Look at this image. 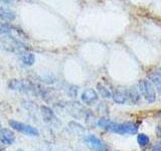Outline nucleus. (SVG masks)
<instances>
[{
    "mask_svg": "<svg viewBox=\"0 0 161 151\" xmlns=\"http://www.w3.org/2000/svg\"><path fill=\"white\" fill-rule=\"evenodd\" d=\"M108 130L112 131L114 133H118V134H136L137 133L138 127L133 123H122V124H118V123H113L110 122L108 126Z\"/></svg>",
    "mask_w": 161,
    "mask_h": 151,
    "instance_id": "obj_1",
    "label": "nucleus"
},
{
    "mask_svg": "<svg viewBox=\"0 0 161 151\" xmlns=\"http://www.w3.org/2000/svg\"><path fill=\"white\" fill-rule=\"evenodd\" d=\"M139 90L148 103H153L156 100V93L153 85L147 80H141L139 82Z\"/></svg>",
    "mask_w": 161,
    "mask_h": 151,
    "instance_id": "obj_2",
    "label": "nucleus"
},
{
    "mask_svg": "<svg viewBox=\"0 0 161 151\" xmlns=\"http://www.w3.org/2000/svg\"><path fill=\"white\" fill-rule=\"evenodd\" d=\"M9 125L11 126L13 129H15L16 131H18V132H21L25 135H28V136H37L38 135V130L36 128H34L32 126L27 125L25 123H20V122H17V121L10 120Z\"/></svg>",
    "mask_w": 161,
    "mask_h": 151,
    "instance_id": "obj_3",
    "label": "nucleus"
},
{
    "mask_svg": "<svg viewBox=\"0 0 161 151\" xmlns=\"http://www.w3.org/2000/svg\"><path fill=\"white\" fill-rule=\"evenodd\" d=\"M87 144L92 151H103L105 150V145L99 138H97L94 135H89L87 138Z\"/></svg>",
    "mask_w": 161,
    "mask_h": 151,
    "instance_id": "obj_4",
    "label": "nucleus"
},
{
    "mask_svg": "<svg viewBox=\"0 0 161 151\" xmlns=\"http://www.w3.org/2000/svg\"><path fill=\"white\" fill-rule=\"evenodd\" d=\"M98 100V94L94 89H87L82 94V101L88 105L94 104Z\"/></svg>",
    "mask_w": 161,
    "mask_h": 151,
    "instance_id": "obj_5",
    "label": "nucleus"
},
{
    "mask_svg": "<svg viewBox=\"0 0 161 151\" xmlns=\"http://www.w3.org/2000/svg\"><path fill=\"white\" fill-rule=\"evenodd\" d=\"M14 140H15V136L11 130H9V129L0 130V141H1L2 143L6 145H10L14 142Z\"/></svg>",
    "mask_w": 161,
    "mask_h": 151,
    "instance_id": "obj_6",
    "label": "nucleus"
},
{
    "mask_svg": "<svg viewBox=\"0 0 161 151\" xmlns=\"http://www.w3.org/2000/svg\"><path fill=\"white\" fill-rule=\"evenodd\" d=\"M126 97H127V101H130L131 103H137L139 101V91L137 90V88L132 87L131 89L126 91Z\"/></svg>",
    "mask_w": 161,
    "mask_h": 151,
    "instance_id": "obj_7",
    "label": "nucleus"
},
{
    "mask_svg": "<svg viewBox=\"0 0 161 151\" xmlns=\"http://www.w3.org/2000/svg\"><path fill=\"white\" fill-rule=\"evenodd\" d=\"M113 99L116 103L118 104H124L127 101V97H126V91L123 90H115L113 92Z\"/></svg>",
    "mask_w": 161,
    "mask_h": 151,
    "instance_id": "obj_8",
    "label": "nucleus"
},
{
    "mask_svg": "<svg viewBox=\"0 0 161 151\" xmlns=\"http://www.w3.org/2000/svg\"><path fill=\"white\" fill-rule=\"evenodd\" d=\"M150 79L151 82L154 85V87L156 88V90L158 91V93L161 95V74L156 72L150 75Z\"/></svg>",
    "mask_w": 161,
    "mask_h": 151,
    "instance_id": "obj_9",
    "label": "nucleus"
},
{
    "mask_svg": "<svg viewBox=\"0 0 161 151\" xmlns=\"http://www.w3.org/2000/svg\"><path fill=\"white\" fill-rule=\"evenodd\" d=\"M42 117H43L44 121H47V122H52V121L54 119L53 112L48 107H44V106L42 107Z\"/></svg>",
    "mask_w": 161,
    "mask_h": 151,
    "instance_id": "obj_10",
    "label": "nucleus"
},
{
    "mask_svg": "<svg viewBox=\"0 0 161 151\" xmlns=\"http://www.w3.org/2000/svg\"><path fill=\"white\" fill-rule=\"evenodd\" d=\"M21 60L24 64L26 65H32L35 62V57L33 53H21Z\"/></svg>",
    "mask_w": 161,
    "mask_h": 151,
    "instance_id": "obj_11",
    "label": "nucleus"
},
{
    "mask_svg": "<svg viewBox=\"0 0 161 151\" xmlns=\"http://www.w3.org/2000/svg\"><path fill=\"white\" fill-rule=\"evenodd\" d=\"M0 18H2L4 20H8V21H11L15 18V15L12 11H10L9 9H5V8H0Z\"/></svg>",
    "mask_w": 161,
    "mask_h": 151,
    "instance_id": "obj_12",
    "label": "nucleus"
},
{
    "mask_svg": "<svg viewBox=\"0 0 161 151\" xmlns=\"http://www.w3.org/2000/svg\"><path fill=\"white\" fill-rule=\"evenodd\" d=\"M137 140H138V143L141 146H145L149 143V137L145 134H139L137 137Z\"/></svg>",
    "mask_w": 161,
    "mask_h": 151,
    "instance_id": "obj_13",
    "label": "nucleus"
},
{
    "mask_svg": "<svg viewBox=\"0 0 161 151\" xmlns=\"http://www.w3.org/2000/svg\"><path fill=\"white\" fill-rule=\"evenodd\" d=\"M110 122H111V121H109L108 119L103 118V119H101V120L99 121V122H98V125L100 126V127L104 128V129H107V128H108V126H109V124H110Z\"/></svg>",
    "mask_w": 161,
    "mask_h": 151,
    "instance_id": "obj_14",
    "label": "nucleus"
},
{
    "mask_svg": "<svg viewBox=\"0 0 161 151\" xmlns=\"http://www.w3.org/2000/svg\"><path fill=\"white\" fill-rule=\"evenodd\" d=\"M99 91H100V93L102 94L103 97H105V98L111 97V93L105 87H103V86H102V87H101V86H99Z\"/></svg>",
    "mask_w": 161,
    "mask_h": 151,
    "instance_id": "obj_15",
    "label": "nucleus"
},
{
    "mask_svg": "<svg viewBox=\"0 0 161 151\" xmlns=\"http://www.w3.org/2000/svg\"><path fill=\"white\" fill-rule=\"evenodd\" d=\"M152 151H161V146H154L152 148Z\"/></svg>",
    "mask_w": 161,
    "mask_h": 151,
    "instance_id": "obj_16",
    "label": "nucleus"
},
{
    "mask_svg": "<svg viewBox=\"0 0 161 151\" xmlns=\"http://www.w3.org/2000/svg\"><path fill=\"white\" fill-rule=\"evenodd\" d=\"M0 1H2L4 3H12L13 0H0Z\"/></svg>",
    "mask_w": 161,
    "mask_h": 151,
    "instance_id": "obj_17",
    "label": "nucleus"
},
{
    "mask_svg": "<svg viewBox=\"0 0 161 151\" xmlns=\"http://www.w3.org/2000/svg\"><path fill=\"white\" fill-rule=\"evenodd\" d=\"M159 131H160V132H159V136L161 137V128H159Z\"/></svg>",
    "mask_w": 161,
    "mask_h": 151,
    "instance_id": "obj_18",
    "label": "nucleus"
},
{
    "mask_svg": "<svg viewBox=\"0 0 161 151\" xmlns=\"http://www.w3.org/2000/svg\"><path fill=\"white\" fill-rule=\"evenodd\" d=\"M0 128H1V122H0Z\"/></svg>",
    "mask_w": 161,
    "mask_h": 151,
    "instance_id": "obj_19",
    "label": "nucleus"
},
{
    "mask_svg": "<svg viewBox=\"0 0 161 151\" xmlns=\"http://www.w3.org/2000/svg\"><path fill=\"white\" fill-rule=\"evenodd\" d=\"M103 151H108V150H103Z\"/></svg>",
    "mask_w": 161,
    "mask_h": 151,
    "instance_id": "obj_20",
    "label": "nucleus"
},
{
    "mask_svg": "<svg viewBox=\"0 0 161 151\" xmlns=\"http://www.w3.org/2000/svg\"><path fill=\"white\" fill-rule=\"evenodd\" d=\"M18 151H23V150H18Z\"/></svg>",
    "mask_w": 161,
    "mask_h": 151,
    "instance_id": "obj_21",
    "label": "nucleus"
},
{
    "mask_svg": "<svg viewBox=\"0 0 161 151\" xmlns=\"http://www.w3.org/2000/svg\"><path fill=\"white\" fill-rule=\"evenodd\" d=\"M160 74H161V70H160Z\"/></svg>",
    "mask_w": 161,
    "mask_h": 151,
    "instance_id": "obj_22",
    "label": "nucleus"
}]
</instances>
